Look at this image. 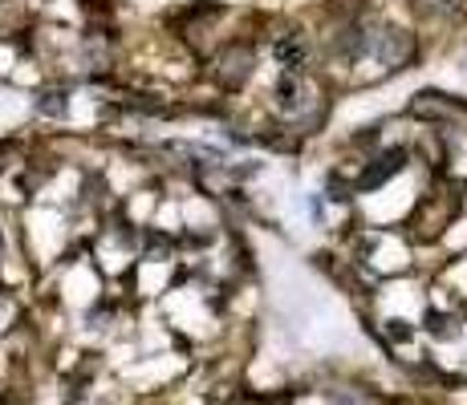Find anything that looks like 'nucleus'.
<instances>
[{"label":"nucleus","instance_id":"nucleus-1","mask_svg":"<svg viewBox=\"0 0 467 405\" xmlns=\"http://www.w3.org/2000/svg\"><path fill=\"white\" fill-rule=\"evenodd\" d=\"M402 158H407V155H402V150H394V155H382V158H374V167L366 170V175L358 178L354 187H358V191H374V187H382L386 178L394 175V170H402Z\"/></svg>","mask_w":467,"mask_h":405},{"label":"nucleus","instance_id":"nucleus-2","mask_svg":"<svg viewBox=\"0 0 467 405\" xmlns=\"http://www.w3.org/2000/svg\"><path fill=\"white\" fill-rule=\"evenodd\" d=\"M276 57H281L285 74H301L305 69V41L297 37V33H285L281 45H276Z\"/></svg>","mask_w":467,"mask_h":405},{"label":"nucleus","instance_id":"nucleus-3","mask_svg":"<svg viewBox=\"0 0 467 405\" xmlns=\"http://www.w3.org/2000/svg\"><path fill=\"white\" fill-rule=\"evenodd\" d=\"M66 89H57V94H45V102H41V110L45 114H66Z\"/></svg>","mask_w":467,"mask_h":405}]
</instances>
